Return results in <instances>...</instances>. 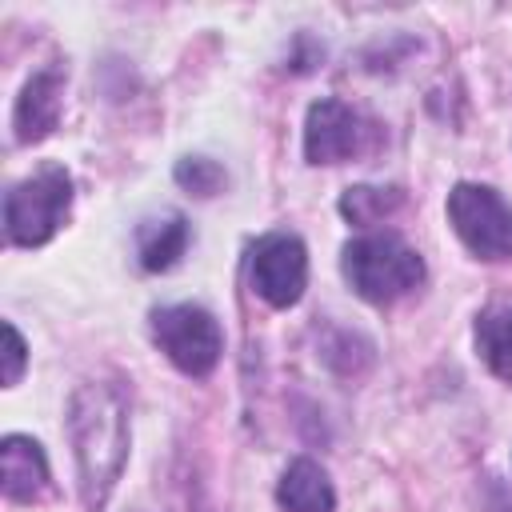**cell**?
I'll use <instances>...</instances> for the list:
<instances>
[{"label":"cell","mask_w":512,"mask_h":512,"mask_svg":"<svg viewBox=\"0 0 512 512\" xmlns=\"http://www.w3.org/2000/svg\"><path fill=\"white\" fill-rule=\"evenodd\" d=\"M68 432L80 472V496L100 508L128 460V412L108 384H80L68 404Z\"/></svg>","instance_id":"cell-1"},{"label":"cell","mask_w":512,"mask_h":512,"mask_svg":"<svg viewBox=\"0 0 512 512\" xmlns=\"http://www.w3.org/2000/svg\"><path fill=\"white\" fill-rule=\"evenodd\" d=\"M344 276L348 284L372 300V304H392L424 284V260L416 248H408L400 236H360L344 248Z\"/></svg>","instance_id":"cell-2"},{"label":"cell","mask_w":512,"mask_h":512,"mask_svg":"<svg viewBox=\"0 0 512 512\" xmlns=\"http://www.w3.org/2000/svg\"><path fill=\"white\" fill-rule=\"evenodd\" d=\"M72 208V176L56 164L40 168L36 176L20 180L8 196H4V224H8V240L20 248L44 244L60 232L64 216Z\"/></svg>","instance_id":"cell-3"},{"label":"cell","mask_w":512,"mask_h":512,"mask_svg":"<svg viewBox=\"0 0 512 512\" xmlns=\"http://www.w3.org/2000/svg\"><path fill=\"white\" fill-rule=\"evenodd\" d=\"M448 220L464 248L480 260L512 256V204L484 184H456L448 192Z\"/></svg>","instance_id":"cell-4"},{"label":"cell","mask_w":512,"mask_h":512,"mask_svg":"<svg viewBox=\"0 0 512 512\" xmlns=\"http://www.w3.org/2000/svg\"><path fill=\"white\" fill-rule=\"evenodd\" d=\"M152 336L160 352L188 376H208L224 352V336L212 312L196 304H172L152 312Z\"/></svg>","instance_id":"cell-5"},{"label":"cell","mask_w":512,"mask_h":512,"mask_svg":"<svg viewBox=\"0 0 512 512\" xmlns=\"http://www.w3.org/2000/svg\"><path fill=\"white\" fill-rule=\"evenodd\" d=\"M308 284V252L296 236L272 232L252 248V288L272 304L288 308L304 296Z\"/></svg>","instance_id":"cell-6"},{"label":"cell","mask_w":512,"mask_h":512,"mask_svg":"<svg viewBox=\"0 0 512 512\" xmlns=\"http://www.w3.org/2000/svg\"><path fill=\"white\" fill-rule=\"evenodd\" d=\"M368 124L344 100H316L304 120V156L308 164H340L368 148Z\"/></svg>","instance_id":"cell-7"},{"label":"cell","mask_w":512,"mask_h":512,"mask_svg":"<svg viewBox=\"0 0 512 512\" xmlns=\"http://www.w3.org/2000/svg\"><path fill=\"white\" fill-rule=\"evenodd\" d=\"M0 484L4 496L16 504H32L48 492V460L36 440L28 436H4L0 444Z\"/></svg>","instance_id":"cell-8"},{"label":"cell","mask_w":512,"mask_h":512,"mask_svg":"<svg viewBox=\"0 0 512 512\" xmlns=\"http://www.w3.org/2000/svg\"><path fill=\"white\" fill-rule=\"evenodd\" d=\"M16 140L20 144H32V140H44L56 120H60V72L44 68L36 72L24 92L16 96Z\"/></svg>","instance_id":"cell-9"},{"label":"cell","mask_w":512,"mask_h":512,"mask_svg":"<svg viewBox=\"0 0 512 512\" xmlns=\"http://www.w3.org/2000/svg\"><path fill=\"white\" fill-rule=\"evenodd\" d=\"M276 500H280L288 512H332V504H336L324 468L312 464V460H292V464H288V472L280 476Z\"/></svg>","instance_id":"cell-10"},{"label":"cell","mask_w":512,"mask_h":512,"mask_svg":"<svg viewBox=\"0 0 512 512\" xmlns=\"http://www.w3.org/2000/svg\"><path fill=\"white\" fill-rule=\"evenodd\" d=\"M476 352L500 380L512 384V308H488L476 320Z\"/></svg>","instance_id":"cell-11"},{"label":"cell","mask_w":512,"mask_h":512,"mask_svg":"<svg viewBox=\"0 0 512 512\" xmlns=\"http://www.w3.org/2000/svg\"><path fill=\"white\" fill-rule=\"evenodd\" d=\"M188 244V224L180 216H164V220H148L140 228V264L148 272H164L176 264V256Z\"/></svg>","instance_id":"cell-12"},{"label":"cell","mask_w":512,"mask_h":512,"mask_svg":"<svg viewBox=\"0 0 512 512\" xmlns=\"http://www.w3.org/2000/svg\"><path fill=\"white\" fill-rule=\"evenodd\" d=\"M396 204H400V192H396V188H368V184H360V188H348V192L340 196V212H344L352 224H376V220H384Z\"/></svg>","instance_id":"cell-13"},{"label":"cell","mask_w":512,"mask_h":512,"mask_svg":"<svg viewBox=\"0 0 512 512\" xmlns=\"http://www.w3.org/2000/svg\"><path fill=\"white\" fill-rule=\"evenodd\" d=\"M176 180L196 192V196H216L224 188V168L216 160H204V156H192V160H180L176 164Z\"/></svg>","instance_id":"cell-14"},{"label":"cell","mask_w":512,"mask_h":512,"mask_svg":"<svg viewBox=\"0 0 512 512\" xmlns=\"http://www.w3.org/2000/svg\"><path fill=\"white\" fill-rule=\"evenodd\" d=\"M24 372V340L16 324H4V384H16Z\"/></svg>","instance_id":"cell-15"}]
</instances>
